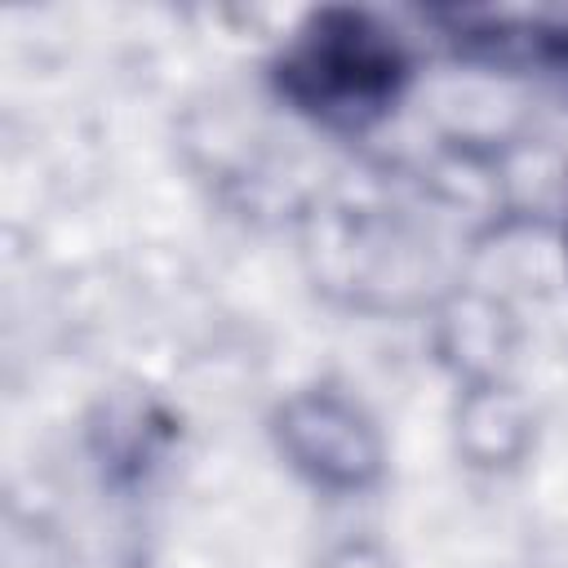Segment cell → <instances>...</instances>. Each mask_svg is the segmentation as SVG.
Returning a JSON list of instances; mask_svg holds the SVG:
<instances>
[{"mask_svg":"<svg viewBox=\"0 0 568 568\" xmlns=\"http://www.w3.org/2000/svg\"><path fill=\"white\" fill-rule=\"evenodd\" d=\"M395 75H399L395 49L355 18H346L333 31L324 27L288 62V89L306 106L324 115H346V120L377 111L390 98Z\"/></svg>","mask_w":568,"mask_h":568,"instance_id":"1","label":"cell"},{"mask_svg":"<svg viewBox=\"0 0 568 568\" xmlns=\"http://www.w3.org/2000/svg\"><path fill=\"white\" fill-rule=\"evenodd\" d=\"M284 448L302 470L333 488H359L377 475L382 448L359 408L337 395H302L284 408Z\"/></svg>","mask_w":568,"mask_h":568,"instance_id":"2","label":"cell"}]
</instances>
